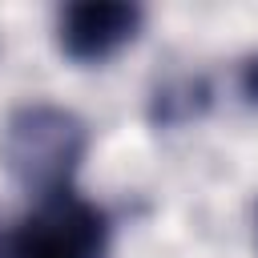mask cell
<instances>
[{"label": "cell", "instance_id": "6da1fadb", "mask_svg": "<svg viewBox=\"0 0 258 258\" xmlns=\"http://www.w3.org/2000/svg\"><path fill=\"white\" fill-rule=\"evenodd\" d=\"M85 153H89V125L73 109H60L48 101L20 105L8 117L0 137V161L8 177L28 194H36V202L64 194Z\"/></svg>", "mask_w": 258, "mask_h": 258}, {"label": "cell", "instance_id": "7a4b0ae2", "mask_svg": "<svg viewBox=\"0 0 258 258\" xmlns=\"http://www.w3.org/2000/svg\"><path fill=\"white\" fill-rule=\"evenodd\" d=\"M109 218L73 189L40 198L28 218L4 238L0 258H105Z\"/></svg>", "mask_w": 258, "mask_h": 258}, {"label": "cell", "instance_id": "3957f363", "mask_svg": "<svg viewBox=\"0 0 258 258\" xmlns=\"http://www.w3.org/2000/svg\"><path fill=\"white\" fill-rule=\"evenodd\" d=\"M145 12L129 0H81L60 8L56 44L77 64H101L137 40Z\"/></svg>", "mask_w": 258, "mask_h": 258}, {"label": "cell", "instance_id": "277c9868", "mask_svg": "<svg viewBox=\"0 0 258 258\" xmlns=\"http://www.w3.org/2000/svg\"><path fill=\"white\" fill-rule=\"evenodd\" d=\"M206 105H210V85L202 77H173L153 93L149 117H153V125L173 129V125H185V121L202 117Z\"/></svg>", "mask_w": 258, "mask_h": 258}, {"label": "cell", "instance_id": "5b68a950", "mask_svg": "<svg viewBox=\"0 0 258 258\" xmlns=\"http://www.w3.org/2000/svg\"><path fill=\"white\" fill-rule=\"evenodd\" d=\"M238 89H242V97H246L250 105H258V52L242 60V69H238Z\"/></svg>", "mask_w": 258, "mask_h": 258}]
</instances>
